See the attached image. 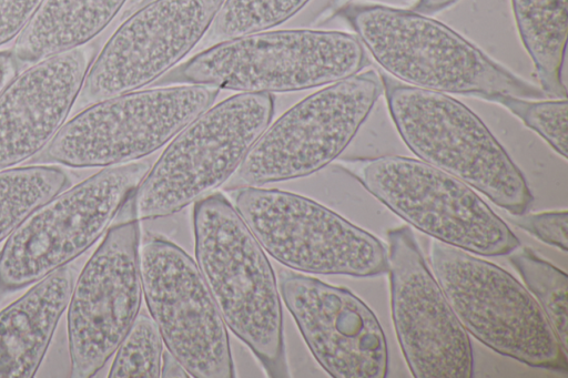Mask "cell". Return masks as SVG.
I'll list each match as a JSON object with an SVG mask.
<instances>
[{"label":"cell","instance_id":"obj_12","mask_svg":"<svg viewBox=\"0 0 568 378\" xmlns=\"http://www.w3.org/2000/svg\"><path fill=\"white\" fill-rule=\"evenodd\" d=\"M142 293L168 351L195 378L235 376L226 325L196 265L171 241L140 247Z\"/></svg>","mask_w":568,"mask_h":378},{"label":"cell","instance_id":"obj_3","mask_svg":"<svg viewBox=\"0 0 568 378\" xmlns=\"http://www.w3.org/2000/svg\"><path fill=\"white\" fill-rule=\"evenodd\" d=\"M368 64L356 34L265 30L215 43L168 71L154 86L194 84L272 94L334 83Z\"/></svg>","mask_w":568,"mask_h":378},{"label":"cell","instance_id":"obj_14","mask_svg":"<svg viewBox=\"0 0 568 378\" xmlns=\"http://www.w3.org/2000/svg\"><path fill=\"white\" fill-rule=\"evenodd\" d=\"M388 269L390 307L403 355L416 378H470L468 333L430 273L407 225L390 228Z\"/></svg>","mask_w":568,"mask_h":378},{"label":"cell","instance_id":"obj_5","mask_svg":"<svg viewBox=\"0 0 568 378\" xmlns=\"http://www.w3.org/2000/svg\"><path fill=\"white\" fill-rule=\"evenodd\" d=\"M274 113L270 93L240 92L184 126L125 206L139 221L169 216L211 194L239 168Z\"/></svg>","mask_w":568,"mask_h":378},{"label":"cell","instance_id":"obj_4","mask_svg":"<svg viewBox=\"0 0 568 378\" xmlns=\"http://www.w3.org/2000/svg\"><path fill=\"white\" fill-rule=\"evenodd\" d=\"M392 120L422 161L462 180L514 215L534 201L527 181L484 122L446 93L381 74Z\"/></svg>","mask_w":568,"mask_h":378},{"label":"cell","instance_id":"obj_28","mask_svg":"<svg viewBox=\"0 0 568 378\" xmlns=\"http://www.w3.org/2000/svg\"><path fill=\"white\" fill-rule=\"evenodd\" d=\"M20 62L12 51H0V93L19 73Z\"/></svg>","mask_w":568,"mask_h":378},{"label":"cell","instance_id":"obj_24","mask_svg":"<svg viewBox=\"0 0 568 378\" xmlns=\"http://www.w3.org/2000/svg\"><path fill=\"white\" fill-rule=\"evenodd\" d=\"M163 339L153 318L145 313L135 317L115 350L110 378H158L161 376Z\"/></svg>","mask_w":568,"mask_h":378},{"label":"cell","instance_id":"obj_16","mask_svg":"<svg viewBox=\"0 0 568 378\" xmlns=\"http://www.w3.org/2000/svg\"><path fill=\"white\" fill-rule=\"evenodd\" d=\"M280 290L307 347L334 378H384L388 353L375 314L352 292L290 269Z\"/></svg>","mask_w":568,"mask_h":378},{"label":"cell","instance_id":"obj_32","mask_svg":"<svg viewBox=\"0 0 568 378\" xmlns=\"http://www.w3.org/2000/svg\"><path fill=\"white\" fill-rule=\"evenodd\" d=\"M150 1H152V0H142V1L140 2V6H142V4L146 3V2H150Z\"/></svg>","mask_w":568,"mask_h":378},{"label":"cell","instance_id":"obj_25","mask_svg":"<svg viewBox=\"0 0 568 378\" xmlns=\"http://www.w3.org/2000/svg\"><path fill=\"white\" fill-rule=\"evenodd\" d=\"M491 102L505 106L567 159V99L535 100L498 95Z\"/></svg>","mask_w":568,"mask_h":378},{"label":"cell","instance_id":"obj_27","mask_svg":"<svg viewBox=\"0 0 568 378\" xmlns=\"http://www.w3.org/2000/svg\"><path fill=\"white\" fill-rule=\"evenodd\" d=\"M41 2L42 0H0V47L20 34Z\"/></svg>","mask_w":568,"mask_h":378},{"label":"cell","instance_id":"obj_13","mask_svg":"<svg viewBox=\"0 0 568 378\" xmlns=\"http://www.w3.org/2000/svg\"><path fill=\"white\" fill-rule=\"evenodd\" d=\"M142 302L140 225L110 228L74 282L67 306L71 376H94L115 353Z\"/></svg>","mask_w":568,"mask_h":378},{"label":"cell","instance_id":"obj_11","mask_svg":"<svg viewBox=\"0 0 568 378\" xmlns=\"http://www.w3.org/2000/svg\"><path fill=\"white\" fill-rule=\"evenodd\" d=\"M382 92L381 74L369 69L304 98L257 139L236 170V184L261 186L320 171L347 147Z\"/></svg>","mask_w":568,"mask_h":378},{"label":"cell","instance_id":"obj_29","mask_svg":"<svg viewBox=\"0 0 568 378\" xmlns=\"http://www.w3.org/2000/svg\"><path fill=\"white\" fill-rule=\"evenodd\" d=\"M161 376L162 377H189L190 374L182 366V364L169 351L163 353L162 357V366H161Z\"/></svg>","mask_w":568,"mask_h":378},{"label":"cell","instance_id":"obj_2","mask_svg":"<svg viewBox=\"0 0 568 378\" xmlns=\"http://www.w3.org/2000/svg\"><path fill=\"white\" fill-rule=\"evenodd\" d=\"M193 229L196 265L225 325L270 377H287L280 292L265 251L221 193L194 202Z\"/></svg>","mask_w":568,"mask_h":378},{"label":"cell","instance_id":"obj_1","mask_svg":"<svg viewBox=\"0 0 568 378\" xmlns=\"http://www.w3.org/2000/svg\"><path fill=\"white\" fill-rule=\"evenodd\" d=\"M335 14L349 23L384 71L404 83L490 102L498 95H546L427 14L368 2H351Z\"/></svg>","mask_w":568,"mask_h":378},{"label":"cell","instance_id":"obj_22","mask_svg":"<svg viewBox=\"0 0 568 378\" xmlns=\"http://www.w3.org/2000/svg\"><path fill=\"white\" fill-rule=\"evenodd\" d=\"M509 262L532 293L561 347L567 351V274L529 247L516 248L510 253Z\"/></svg>","mask_w":568,"mask_h":378},{"label":"cell","instance_id":"obj_20","mask_svg":"<svg viewBox=\"0 0 568 378\" xmlns=\"http://www.w3.org/2000/svg\"><path fill=\"white\" fill-rule=\"evenodd\" d=\"M520 40L546 95L566 99L567 0H511Z\"/></svg>","mask_w":568,"mask_h":378},{"label":"cell","instance_id":"obj_23","mask_svg":"<svg viewBox=\"0 0 568 378\" xmlns=\"http://www.w3.org/2000/svg\"><path fill=\"white\" fill-rule=\"evenodd\" d=\"M310 0H225L205 33L222 42L272 29L296 14Z\"/></svg>","mask_w":568,"mask_h":378},{"label":"cell","instance_id":"obj_21","mask_svg":"<svg viewBox=\"0 0 568 378\" xmlns=\"http://www.w3.org/2000/svg\"><path fill=\"white\" fill-rule=\"evenodd\" d=\"M68 184L65 172L53 165L0 170V242Z\"/></svg>","mask_w":568,"mask_h":378},{"label":"cell","instance_id":"obj_18","mask_svg":"<svg viewBox=\"0 0 568 378\" xmlns=\"http://www.w3.org/2000/svg\"><path fill=\"white\" fill-rule=\"evenodd\" d=\"M74 284L60 267L0 311V378H31L48 350Z\"/></svg>","mask_w":568,"mask_h":378},{"label":"cell","instance_id":"obj_26","mask_svg":"<svg viewBox=\"0 0 568 378\" xmlns=\"http://www.w3.org/2000/svg\"><path fill=\"white\" fill-rule=\"evenodd\" d=\"M513 223L538 239L564 252L568 248V213L564 211L515 215Z\"/></svg>","mask_w":568,"mask_h":378},{"label":"cell","instance_id":"obj_19","mask_svg":"<svg viewBox=\"0 0 568 378\" xmlns=\"http://www.w3.org/2000/svg\"><path fill=\"white\" fill-rule=\"evenodd\" d=\"M126 0H42L12 48L20 63H36L80 48L98 35Z\"/></svg>","mask_w":568,"mask_h":378},{"label":"cell","instance_id":"obj_6","mask_svg":"<svg viewBox=\"0 0 568 378\" xmlns=\"http://www.w3.org/2000/svg\"><path fill=\"white\" fill-rule=\"evenodd\" d=\"M429 260L467 333L503 356L567 372V351L539 304L511 274L439 241L432 242Z\"/></svg>","mask_w":568,"mask_h":378},{"label":"cell","instance_id":"obj_30","mask_svg":"<svg viewBox=\"0 0 568 378\" xmlns=\"http://www.w3.org/2000/svg\"><path fill=\"white\" fill-rule=\"evenodd\" d=\"M457 0H417L412 10L430 14L448 8Z\"/></svg>","mask_w":568,"mask_h":378},{"label":"cell","instance_id":"obj_7","mask_svg":"<svg viewBox=\"0 0 568 378\" xmlns=\"http://www.w3.org/2000/svg\"><path fill=\"white\" fill-rule=\"evenodd\" d=\"M342 166L385 206L436 241L483 256L508 255L518 237L465 182L422 160L386 155Z\"/></svg>","mask_w":568,"mask_h":378},{"label":"cell","instance_id":"obj_31","mask_svg":"<svg viewBox=\"0 0 568 378\" xmlns=\"http://www.w3.org/2000/svg\"><path fill=\"white\" fill-rule=\"evenodd\" d=\"M354 0H333L329 6V13H336L344 6L353 2Z\"/></svg>","mask_w":568,"mask_h":378},{"label":"cell","instance_id":"obj_9","mask_svg":"<svg viewBox=\"0 0 568 378\" xmlns=\"http://www.w3.org/2000/svg\"><path fill=\"white\" fill-rule=\"evenodd\" d=\"M219 91L205 85H166L93 103L61 126L43 159L78 168L138 161L212 106Z\"/></svg>","mask_w":568,"mask_h":378},{"label":"cell","instance_id":"obj_15","mask_svg":"<svg viewBox=\"0 0 568 378\" xmlns=\"http://www.w3.org/2000/svg\"><path fill=\"white\" fill-rule=\"evenodd\" d=\"M225 0H152L106 41L85 74L78 103L139 90L180 62L205 35Z\"/></svg>","mask_w":568,"mask_h":378},{"label":"cell","instance_id":"obj_8","mask_svg":"<svg viewBox=\"0 0 568 378\" xmlns=\"http://www.w3.org/2000/svg\"><path fill=\"white\" fill-rule=\"evenodd\" d=\"M151 164L103 167L30 214L0 251V288L16 290L68 265L108 229Z\"/></svg>","mask_w":568,"mask_h":378},{"label":"cell","instance_id":"obj_10","mask_svg":"<svg viewBox=\"0 0 568 378\" xmlns=\"http://www.w3.org/2000/svg\"><path fill=\"white\" fill-rule=\"evenodd\" d=\"M232 200L263 249L288 268L355 277L388 269L377 237L313 200L258 186H240Z\"/></svg>","mask_w":568,"mask_h":378},{"label":"cell","instance_id":"obj_17","mask_svg":"<svg viewBox=\"0 0 568 378\" xmlns=\"http://www.w3.org/2000/svg\"><path fill=\"white\" fill-rule=\"evenodd\" d=\"M90 64L74 49L17 74L0 93V170L32 157L52 141L78 100Z\"/></svg>","mask_w":568,"mask_h":378}]
</instances>
